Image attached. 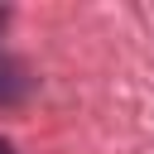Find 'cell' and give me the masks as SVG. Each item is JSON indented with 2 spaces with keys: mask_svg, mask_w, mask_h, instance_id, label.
Instances as JSON below:
<instances>
[{
  "mask_svg": "<svg viewBox=\"0 0 154 154\" xmlns=\"http://www.w3.org/2000/svg\"><path fill=\"white\" fill-rule=\"evenodd\" d=\"M29 87H34V77H29V67H24L19 58H10V53H0V106H19V101L29 96Z\"/></svg>",
  "mask_w": 154,
  "mask_h": 154,
  "instance_id": "1",
  "label": "cell"
},
{
  "mask_svg": "<svg viewBox=\"0 0 154 154\" xmlns=\"http://www.w3.org/2000/svg\"><path fill=\"white\" fill-rule=\"evenodd\" d=\"M5 24H10V10H0V34H5Z\"/></svg>",
  "mask_w": 154,
  "mask_h": 154,
  "instance_id": "2",
  "label": "cell"
},
{
  "mask_svg": "<svg viewBox=\"0 0 154 154\" xmlns=\"http://www.w3.org/2000/svg\"><path fill=\"white\" fill-rule=\"evenodd\" d=\"M0 154H14V149H10V140H0Z\"/></svg>",
  "mask_w": 154,
  "mask_h": 154,
  "instance_id": "3",
  "label": "cell"
}]
</instances>
